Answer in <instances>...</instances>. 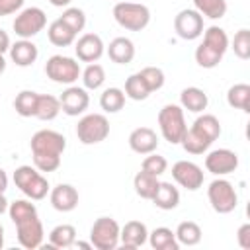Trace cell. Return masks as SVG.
<instances>
[{"mask_svg": "<svg viewBox=\"0 0 250 250\" xmlns=\"http://www.w3.org/2000/svg\"><path fill=\"white\" fill-rule=\"evenodd\" d=\"M31 156H33V166L43 174V172H55L61 166V156L66 148V139L62 133L53 131V129H39L33 133L29 141Z\"/></svg>", "mask_w": 250, "mask_h": 250, "instance_id": "6da1fadb", "label": "cell"}, {"mask_svg": "<svg viewBox=\"0 0 250 250\" xmlns=\"http://www.w3.org/2000/svg\"><path fill=\"white\" fill-rule=\"evenodd\" d=\"M14 184L16 188L31 201H41L47 197L49 193V182L47 178L35 168V166H29V164H23V166H18L14 170Z\"/></svg>", "mask_w": 250, "mask_h": 250, "instance_id": "7a4b0ae2", "label": "cell"}, {"mask_svg": "<svg viewBox=\"0 0 250 250\" xmlns=\"http://www.w3.org/2000/svg\"><path fill=\"white\" fill-rule=\"evenodd\" d=\"M113 20L127 31H143L150 23V10L141 2L119 0L113 6Z\"/></svg>", "mask_w": 250, "mask_h": 250, "instance_id": "3957f363", "label": "cell"}, {"mask_svg": "<svg viewBox=\"0 0 250 250\" xmlns=\"http://www.w3.org/2000/svg\"><path fill=\"white\" fill-rule=\"evenodd\" d=\"M158 129H160V135H162L164 141H168L170 145H180L182 137L188 131L182 105L166 104L158 111Z\"/></svg>", "mask_w": 250, "mask_h": 250, "instance_id": "277c9868", "label": "cell"}, {"mask_svg": "<svg viewBox=\"0 0 250 250\" xmlns=\"http://www.w3.org/2000/svg\"><path fill=\"white\" fill-rule=\"evenodd\" d=\"M207 199H209L213 211L219 213V215H229L238 205V193H236L234 186L229 180L221 178V176H217L209 184V188H207Z\"/></svg>", "mask_w": 250, "mask_h": 250, "instance_id": "5b68a950", "label": "cell"}, {"mask_svg": "<svg viewBox=\"0 0 250 250\" xmlns=\"http://www.w3.org/2000/svg\"><path fill=\"white\" fill-rule=\"evenodd\" d=\"M80 72H82L80 62L76 59H72V57H66V55H53L45 62L47 78H51L57 84L70 86L80 78Z\"/></svg>", "mask_w": 250, "mask_h": 250, "instance_id": "8992f818", "label": "cell"}, {"mask_svg": "<svg viewBox=\"0 0 250 250\" xmlns=\"http://www.w3.org/2000/svg\"><path fill=\"white\" fill-rule=\"evenodd\" d=\"M109 135V121L104 113H86L78 119L76 137L82 145H98Z\"/></svg>", "mask_w": 250, "mask_h": 250, "instance_id": "52a82bcc", "label": "cell"}, {"mask_svg": "<svg viewBox=\"0 0 250 250\" xmlns=\"http://www.w3.org/2000/svg\"><path fill=\"white\" fill-rule=\"evenodd\" d=\"M45 25H47V14L37 6H29V8H21L16 14L12 29L20 39H31L37 33H41Z\"/></svg>", "mask_w": 250, "mask_h": 250, "instance_id": "ba28073f", "label": "cell"}, {"mask_svg": "<svg viewBox=\"0 0 250 250\" xmlns=\"http://www.w3.org/2000/svg\"><path fill=\"white\" fill-rule=\"evenodd\" d=\"M119 223L113 217H98L90 227V242L96 250H115L119 246Z\"/></svg>", "mask_w": 250, "mask_h": 250, "instance_id": "9c48e42d", "label": "cell"}, {"mask_svg": "<svg viewBox=\"0 0 250 250\" xmlns=\"http://www.w3.org/2000/svg\"><path fill=\"white\" fill-rule=\"evenodd\" d=\"M14 225H16V234H18L20 246H23V248H27V250L41 248L45 230H43V225H41L37 213L20 219V221H16Z\"/></svg>", "mask_w": 250, "mask_h": 250, "instance_id": "30bf717a", "label": "cell"}, {"mask_svg": "<svg viewBox=\"0 0 250 250\" xmlns=\"http://www.w3.org/2000/svg\"><path fill=\"white\" fill-rule=\"evenodd\" d=\"M174 31L184 41H193V39L201 37V33H203V16L193 8L180 10L174 18Z\"/></svg>", "mask_w": 250, "mask_h": 250, "instance_id": "8fae6325", "label": "cell"}, {"mask_svg": "<svg viewBox=\"0 0 250 250\" xmlns=\"http://www.w3.org/2000/svg\"><path fill=\"white\" fill-rule=\"evenodd\" d=\"M172 178L188 191H197L203 186V170L191 160H178L172 166Z\"/></svg>", "mask_w": 250, "mask_h": 250, "instance_id": "7c38bea8", "label": "cell"}, {"mask_svg": "<svg viewBox=\"0 0 250 250\" xmlns=\"http://www.w3.org/2000/svg\"><path fill=\"white\" fill-rule=\"evenodd\" d=\"M238 168V154L230 148H215L205 156V170L213 176H227Z\"/></svg>", "mask_w": 250, "mask_h": 250, "instance_id": "4fadbf2b", "label": "cell"}, {"mask_svg": "<svg viewBox=\"0 0 250 250\" xmlns=\"http://www.w3.org/2000/svg\"><path fill=\"white\" fill-rule=\"evenodd\" d=\"M61 100V111L70 115V117H76L80 113H84L90 105V96H88V90L84 86H66V90L59 96Z\"/></svg>", "mask_w": 250, "mask_h": 250, "instance_id": "5bb4252c", "label": "cell"}, {"mask_svg": "<svg viewBox=\"0 0 250 250\" xmlns=\"http://www.w3.org/2000/svg\"><path fill=\"white\" fill-rule=\"evenodd\" d=\"M74 53L82 62H98L105 53V45L98 33H82L74 41Z\"/></svg>", "mask_w": 250, "mask_h": 250, "instance_id": "9a60e30c", "label": "cell"}, {"mask_svg": "<svg viewBox=\"0 0 250 250\" xmlns=\"http://www.w3.org/2000/svg\"><path fill=\"white\" fill-rule=\"evenodd\" d=\"M78 189L70 184H57L53 189H49V201L55 211L59 213H70L78 207Z\"/></svg>", "mask_w": 250, "mask_h": 250, "instance_id": "2e32d148", "label": "cell"}, {"mask_svg": "<svg viewBox=\"0 0 250 250\" xmlns=\"http://www.w3.org/2000/svg\"><path fill=\"white\" fill-rule=\"evenodd\" d=\"M158 135L150 127H137L129 133V148L137 154H150L158 148Z\"/></svg>", "mask_w": 250, "mask_h": 250, "instance_id": "e0dca14e", "label": "cell"}, {"mask_svg": "<svg viewBox=\"0 0 250 250\" xmlns=\"http://www.w3.org/2000/svg\"><path fill=\"white\" fill-rule=\"evenodd\" d=\"M148 240V229L143 221H127L119 230V244L123 248H141Z\"/></svg>", "mask_w": 250, "mask_h": 250, "instance_id": "ac0fdd59", "label": "cell"}, {"mask_svg": "<svg viewBox=\"0 0 250 250\" xmlns=\"http://www.w3.org/2000/svg\"><path fill=\"white\" fill-rule=\"evenodd\" d=\"M8 53H10L12 62L16 66H21V68L31 66L39 57V49L31 39H20V41L12 43Z\"/></svg>", "mask_w": 250, "mask_h": 250, "instance_id": "d6986e66", "label": "cell"}, {"mask_svg": "<svg viewBox=\"0 0 250 250\" xmlns=\"http://www.w3.org/2000/svg\"><path fill=\"white\" fill-rule=\"evenodd\" d=\"M107 57L115 64H129L135 59V43L129 37H115L105 49Z\"/></svg>", "mask_w": 250, "mask_h": 250, "instance_id": "ffe728a7", "label": "cell"}, {"mask_svg": "<svg viewBox=\"0 0 250 250\" xmlns=\"http://www.w3.org/2000/svg\"><path fill=\"white\" fill-rule=\"evenodd\" d=\"M180 105H182V109H188L191 113H203L209 105V98H207L205 90H201L197 86H188L180 94Z\"/></svg>", "mask_w": 250, "mask_h": 250, "instance_id": "44dd1931", "label": "cell"}, {"mask_svg": "<svg viewBox=\"0 0 250 250\" xmlns=\"http://www.w3.org/2000/svg\"><path fill=\"white\" fill-rule=\"evenodd\" d=\"M150 201L162 211H172L180 205V191L172 182H160Z\"/></svg>", "mask_w": 250, "mask_h": 250, "instance_id": "7402d4cb", "label": "cell"}, {"mask_svg": "<svg viewBox=\"0 0 250 250\" xmlns=\"http://www.w3.org/2000/svg\"><path fill=\"white\" fill-rule=\"evenodd\" d=\"M195 133H199L203 139H207L211 145L221 137V121L213 115V113H201L195 117V121L191 123V127Z\"/></svg>", "mask_w": 250, "mask_h": 250, "instance_id": "603a6c76", "label": "cell"}, {"mask_svg": "<svg viewBox=\"0 0 250 250\" xmlns=\"http://www.w3.org/2000/svg\"><path fill=\"white\" fill-rule=\"evenodd\" d=\"M74 240H76V229L72 225L62 223V225H57V227L51 229L49 244L47 246L41 244V248H59V250H62V248H70L74 244Z\"/></svg>", "mask_w": 250, "mask_h": 250, "instance_id": "cb8c5ba5", "label": "cell"}, {"mask_svg": "<svg viewBox=\"0 0 250 250\" xmlns=\"http://www.w3.org/2000/svg\"><path fill=\"white\" fill-rule=\"evenodd\" d=\"M47 37H49V41H51L55 47H68V45H72V43L76 41V33H74L62 20H59V18L49 23V27H47Z\"/></svg>", "mask_w": 250, "mask_h": 250, "instance_id": "d4e9b609", "label": "cell"}, {"mask_svg": "<svg viewBox=\"0 0 250 250\" xmlns=\"http://www.w3.org/2000/svg\"><path fill=\"white\" fill-rule=\"evenodd\" d=\"M146 242L154 250H178L180 248L174 230L168 229V227H156L152 232H148V240Z\"/></svg>", "mask_w": 250, "mask_h": 250, "instance_id": "484cf974", "label": "cell"}, {"mask_svg": "<svg viewBox=\"0 0 250 250\" xmlns=\"http://www.w3.org/2000/svg\"><path fill=\"white\" fill-rule=\"evenodd\" d=\"M227 104L234 109H240L244 113H250V86L244 82L232 84L227 92Z\"/></svg>", "mask_w": 250, "mask_h": 250, "instance_id": "4316f807", "label": "cell"}, {"mask_svg": "<svg viewBox=\"0 0 250 250\" xmlns=\"http://www.w3.org/2000/svg\"><path fill=\"white\" fill-rule=\"evenodd\" d=\"M174 234H176V240H178L180 246H182V244H184V246H195V244L201 242V236H203L201 227H199L195 221H182V223L176 227Z\"/></svg>", "mask_w": 250, "mask_h": 250, "instance_id": "83f0119b", "label": "cell"}, {"mask_svg": "<svg viewBox=\"0 0 250 250\" xmlns=\"http://www.w3.org/2000/svg\"><path fill=\"white\" fill-rule=\"evenodd\" d=\"M125 100H127V96H125V92H123L121 88L109 86V88H105V90L102 92V96H100V107H102L105 113H117V111L123 109Z\"/></svg>", "mask_w": 250, "mask_h": 250, "instance_id": "f1b7e54d", "label": "cell"}, {"mask_svg": "<svg viewBox=\"0 0 250 250\" xmlns=\"http://www.w3.org/2000/svg\"><path fill=\"white\" fill-rule=\"evenodd\" d=\"M61 113V100L51 94H39L35 117L39 121H53Z\"/></svg>", "mask_w": 250, "mask_h": 250, "instance_id": "f546056e", "label": "cell"}, {"mask_svg": "<svg viewBox=\"0 0 250 250\" xmlns=\"http://www.w3.org/2000/svg\"><path fill=\"white\" fill-rule=\"evenodd\" d=\"M37 98H39L37 92H33V90H21L14 98V109H16V113L21 115V117H35Z\"/></svg>", "mask_w": 250, "mask_h": 250, "instance_id": "4dcf8cb0", "label": "cell"}, {"mask_svg": "<svg viewBox=\"0 0 250 250\" xmlns=\"http://www.w3.org/2000/svg\"><path fill=\"white\" fill-rule=\"evenodd\" d=\"M160 180L152 174H146V172H137L135 178H133V188H135V193L143 199H152L156 188H158Z\"/></svg>", "mask_w": 250, "mask_h": 250, "instance_id": "1f68e13d", "label": "cell"}, {"mask_svg": "<svg viewBox=\"0 0 250 250\" xmlns=\"http://www.w3.org/2000/svg\"><path fill=\"white\" fill-rule=\"evenodd\" d=\"M203 43L205 45H209L211 49H215L217 53H221V55H225L227 53V49H229V35H227V31L223 29V27H219V25H209L207 29H203Z\"/></svg>", "mask_w": 250, "mask_h": 250, "instance_id": "d6a6232c", "label": "cell"}, {"mask_svg": "<svg viewBox=\"0 0 250 250\" xmlns=\"http://www.w3.org/2000/svg\"><path fill=\"white\" fill-rule=\"evenodd\" d=\"M80 78L86 90H98L105 82V70L100 62H88V66L80 72Z\"/></svg>", "mask_w": 250, "mask_h": 250, "instance_id": "836d02e7", "label": "cell"}, {"mask_svg": "<svg viewBox=\"0 0 250 250\" xmlns=\"http://www.w3.org/2000/svg\"><path fill=\"white\" fill-rule=\"evenodd\" d=\"M193 10H197L203 18L221 20L227 14V0H193Z\"/></svg>", "mask_w": 250, "mask_h": 250, "instance_id": "e575fe53", "label": "cell"}, {"mask_svg": "<svg viewBox=\"0 0 250 250\" xmlns=\"http://www.w3.org/2000/svg\"><path fill=\"white\" fill-rule=\"evenodd\" d=\"M180 145H182V148H184L188 154H203V152H207L209 146H211V143H209L207 139H203L199 133H195L193 129H188V131H186V135L182 137Z\"/></svg>", "mask_w": 250, "mask_h": 250, "instance_id": "d590c367", "label": "cell"}, {"mask_svg": "<svg viewBox=\"0 0 250 250\" xmlns=\"http://www.w3.org/2000/svg\"><path fill=\"white\" fill-rule=\"evenodd\" d=\"M125 96L129 100H135V102H143L150 96V90L146 88V84L143 82V78L139 76V72L131 74L127 80H125V88H123Z\"/></svg>", "mask_w": 250, "mask_h": 250, "instance_id": "8d00e7d4", "label": "cell"}, {"mask_svg": "<svg viewBox=\"0 0 250 250\" xmlns=\"http://www.w3.org/2000/svg\"><path fill=\"white\" fill-rule=\"evenodd\" d=\"M195 62L201 66V68H215L221 61H223V57L225 55H221V53H217L215 49H211L209 45H205L203 41L197 45V49H195Z\"/></svg>", "mask_w": 250, "mask_h": 250, "instance_id": "74e56055", "label": "cell"}, {"mask_svg": "<svg viewBox=\"0 0 250 250\" xmlns=\"http://www.w3.org/2000/svg\"><path fill=\"white\" fill-rule=\"evenodd\" d=\"M59 20H62L76 35L86 27V12L82 8H76V6H66Z\"/></svg>", "mask_w": 250, "mask_h": 250, "instance_id": "f35d334b", "label": "cell"}, {"mask_svg": "<svg viewBox=\"0 0 250 250\" xmlns=\"http://www.w3.org/2000/svg\"><path fill=\"white\" fill-rule=\"evenodd\" d=\"M229 45L240 61H248L250 59V29H246V27L238 29L234 33L232 41H229Z\"/></svg>", "mask_w": 250, "mask_h": 250, "instance_id": "ab89813d", "label": "cell"}, {"mask_svg": "<svg viewBox=\"0 0 250 250\" xmlns=\"http://www.w3.org/2000/svg\"><path fill=\"white\" fill-rule=\"evenodd\" d=\"M139 76L143 78V82L146 84V88L150 90V94L156 92V90H160L164 86V80H166L162 68H158V66H145V68L139 70Z\"/></svg>", "mask_w": 250, "mask_h": 250, "instance_id": "60d3db41", "label": "cell"}, {"mask_svg": "<svg viewBox=\"0 0 250 250\" xmlns=\"http://www.w3.org/2000/svg\"><path fill=\"white\" fill-rule=\"evenodd\" d=\"M141 170L158 178V176H162V174L168 170V160H166L164 156L156 154V150H154V152H150V154H145V160H143V164H141Z\"/></svg>", "mask_w": 250, "mask_h": 250, "instance_id": "b9f144b4", "label": "cell"}, {"mask_svg": "<svg viewBox=\"0 0 250 250\" xmlns=\"http://www.w3.org/2000/svg\"><path fill=\"white\" fill-rule=\"evenodd\" d=\"M35 213H37V207H35V203H31V199H16L8 205V215H10L12 223H16L23 217L35 215Z\"/></svg>", "mask_w": 250, "mask_h": 250, "instance_id": "7bdbcfd3", "label": "cell"}, {"mask_svg": "<svg viewBox=\"0 0 250 250\" xmlns=\"http://www.w3.org/2000/svg\"><path fill=\"white\" fill-rule=\"evenodd\" d=\"M23 2L25 0H0V18L18 14L23 8Z\"/></svg>", "mask_w": 250, "mask_h": 250, "instance_id": "ee69618b", "label": "cell"}, {"mask_svg": "<svg viewBox=\"0 0 250 250\" xmlns=\"http://www.w3.org/2000/svg\"><path fill=\"white\" fill-rule=\"evenodd\" d=\"M236 242L240 248L244 250H250V223H244L238 227L236 230Z\"/></svg>", "mask_w": 250, "mask_h": 250, "instance_id": "f6af8a7d", "label": "cell"}, {"mask_svg": "<svg viewBox=\"0 0 250 250\" xmlns=\"http://www.w3.org/2000/svg\"><path fill=\"white\" fill-rule=\"evenodd\" d=\"M10 45H12V41H10V35L0 27V55H4V53H8L10 51Z\"/></svg>", "mask_w": 250, "mask_h": 250, "instance_id": "bcb514c9", "label": "cell"}, {"mask_svg": "<svg viewBox=\"0 0 250 250\" xmlns=\"http://www.w3.org/2000/svg\"><path fill=\"white\" fill-rule=\"evenodd\" d=\"M8 189V174L0 168V193H4Z\"/></svg>", "mask_w": 250, "mask_h": 250, "instance_id": "7dc6e473", "label": "cell"}, {"mask_svg": "<svg viewBox=\"0 0 250 250\" xmlns=\"http://www.w3.org/2000/svg\"><path fill=\"white\" fill-rule=\"evenodd\" d=\"M8 205H10V201L6 199V195H4V193H0V215L8 213Z\"/></svg>", "mask_w": 250, "mask_h": 250, "instance_id": "c3c4849f", "label": "cell"}, {"mask_svg": "<svg viewBox=\"0 0 250 250\" xmlns=\"http://www.w3.org/2000/svg\"><path fill=\"white\" fill-rule=\"evenodd\" d=\"M53 6H57V8H66V6H70V2L72 0H49Z\"/></svg>", "mask_w": 250, "mask_h": 250, "instance_id": "681fc988", "label": "cell"}, {"mask_svg": "<svg viewBox=\"0 0 250 250\" xmlns=\"http://www.w3.org/2000/svg\"><path fill=\"white\" fill-rule=\"evenodd\" d=\"M72 246H76V248H84V250L94 248V246H92V242H82V240H74V244H72Z\"/></svg>", "mask_w": 250, "mask_h": 250, "instance_id": "f907efd6", "label": "cell"}, {"mask_svg": "<svg viewBox=\"0 0 250 250\" xmlns=\"http://www.w3.org/2000/svg\"><path fill=\"white\" fill-rule=\"evenodd\" d=\"M4 70H6V59L4 55H0V74H4Z\"/></svg>", "mask_w": 250, "mask_h": 250, "instance_id": "816d5d0a", "label": "cell"}, {"mask_svg": "<svg viewBox=\"0 0 250 250\" xmlns=\"http://www.w3.org/2000/svg\"><path fill=\"white\" fill-rule=\"evenodd\" d=\"M4 248V227H2V223H0V250Z\"/></svg>", "mask_w": 250, "mask_h": 250, "instance_id": "f5cc1de1", "label": "cell"}]
</instances>
